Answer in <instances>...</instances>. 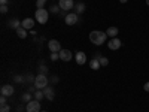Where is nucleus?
Segmentation results:
<instances>
[{
	"label": "nucleus",
	"mask_w": 149,
	"mask_h": 112,
	"mask_svg": "<svg viewBox=\"0 0 149 112\" xmlns=\"http://www.w3.org/2000/svg\"><path fill=\"white\" fill-rule=\"evenodd\" d=\"M33 26H34V21H33V18H26V20H22V21H21V27H24L26 30L33 29Z\"/></svg>",
	"instance_id": "9b49d317"
},
{
	"label": "nucleus",
	"mask_w": 149,
	"mask_h": 112,
	"mask_svg": "<svg viewBox=\"0 0 149 112\" xmlns=\"http://www.w3.org/2000/svg\"><path fill=\"white\" fill-rule=\"evenodd\" d=\"M58 55H60V60H63V61H70L72 57H73L69 49H61V51L58 52Z\"/></svg>",
	"instance_id": "9d476101"
},
{
	"label": "nucleus",
	"mask_w": 149,
	"mask_h": 112,
	"mask_svg": "<svg viewBox=\"0 0 149 112\" xmlns=\"http://www.w3.org/2000/svg\"><path fill=\"white\" fill-rule=\"evenodd\" d=\"M143 88H145V91H148V93H149V82H146V84L143 85Z\"/></svg>",
	"instance_id": "7c9ffc66"
},
{
	"label": "nucleus",
	"mask_w": 149,
	"mask_h": 112,
	"mask_svg": "<svg viewBox=\"0 0 149 112\" xmlns=\"http://www.w3.org/2000/svg\"><path fill=\"white\" fill-rule=\"evenodd\" d=\"M48 87V78L46 75H37L34 78V88L37 90H45Z\"/></svg>",
	"instance_id": "f03ea898"
},
{
	"label": "nucleus",
	"mask_w": 149,
	"mask_h": 112,
	"mask_svg": "<svg viewBox=\"0 0 149 112\" xmlns=\"http://www.w3.org/2000/svg\"><path fill=\"white\" fill-rule=\"evenodd\" d=\"M58 58H60L58 52H52V54H51V60H52V61H57Z\"/></svg>",
	"instance_id": "a878e982"
},
{
	"label": "nucleus",
	"mask_w": 149,
	"mask_h": 112,
	"mask_svg": "<svg viewBox=\"0 0 149 112\" xmlns=\"http://www.w3.org/2000/svg\"><path fill=\"white\" fill-rule=\"evenodd\" d=\"M0 105H6V96L0 97Z\"/></svg>",
	"instance_id": "cd10ccee"
},
{
	"label": "nucleus",
	"mask_w": 149,
	"mask_h": 112,
	"mask_svg": "<svg viewBox=\"0 0 149 112\" xmlns=\"http://www.w3.org/2000/svg\"><path fill=\"white\" fill-rule=\"evenodd\" d=\"M48 48H49V51H51V52H60L61 49H63L61 45H60V42L55 41V39H51L48 42Z\"/></svg>",
	"instance_id": "423d86ee"
},
{
	"label": "nucleus",
	"mask_w": 149,
	"mask_h": 112,
	"mask_svg": "<svg viewBox=\"0 0 149 112\" xmlns=\"http://www.w3.org/2000/svg\"><path fill=\"white\" fill-rule=\"evenodd\" d=\"M39 72H40L39 75H46V72H48L46 66H40V67H39Z\"/></svg>",
	"instance_id": "393cba45"
},
{
	"label": "nucleus",
	"mask_w": 149,
	"mask_h": 112,
	"mask_svg": "<svg viewBox=\"0 0 149 112\" xmlns=\"http://www.w3.org/2000/svg\"><path fill=\"white\" fill-rule=\"evenodd\" d=\"M90 67H91L93 70H98V69L102 67V64H100V61H98V58H93V60H91Z\"/></svg>",
	"instance_id": "2eb2a0df"
},
{
	"label": "nucleus",
	"mask_w": 149,
	"mask_h": 112,
	"mask_svg": "<svg viewBox=\"0 0 149 112\" xmlns=\"http://www.w3.org/2000/svg\"><path fill=\"white\" fill-rule=\"evenodd\" d=\"M14 87H12V85H3L2 87V88H0V93H2V96H6V97H10L12 94H14Z\"/></svg>",
	"instance_id": "6e6552de"
},
{
	"label": "nucleus",
	"mask_w": 149,
	"mask_h": 112,
	"mask_svg": "<svg viewBox=\"0 0 149 112\" xmlns=\"http://www.w3.org/2000/svg\"><path fill=\"white\" fill-rule=\"evenodd\" d=\"M10 111V106L6 103V105H2V106H0V112H9Z\"/></svg>",
	"instance_id": "5701e85b"
},
{
	"label": "nucleus",
	"mask_w": 149,
	"mask_h": 112,
	"mask_svg": "<svg viewBox=\"0 0 149 112\" xmlns=\"http://www.w3.org/2000/svg\"><path fill=\"white\" fill-rule=\"evenodd\" d=\"M107 39V34L104 32H100V30H94L90 33V41L94 43V45H103Z\"/></svg>",
	"instance_id": "f257e3e1"
},
{
	"label": "nucleus",
	"mask_w": 149,
	"mask_h": 112,
	"mask_svg": "<svg viewBox=\"0 0 149 112\" xmlns=\"http://www.w3.org/2000/svg\"><path fill=\"white\" fill-rule=\"evenodd\" d=\"M43 93H45V97L48 99V100H54V97H55V91H54L52 87H46Z\"/></svg>",
	"instance_id": "ddd939ff"
},
{
	"label": "nucleus",
	"mask_w": 149,
	"mask_h": 112,
	"mask_svg": "<svg viewBox=\"0 0 149 112\" xmlns=\"http://www.w3.org/2000/svg\"><path fill=\"white\" fill-rule=\"evenodd\" d=\"M45 2H46V0H37V2H36L37 9H42V8H43V5H45Z\"/></svg>",
	"instance_id": "b1692460"
},
{
	"label": "nucleus",
	"mask_w": 149,
	"mask_h": 112,
	"mask_svg": "<svg viewBox=\"0 0 149 112\" xmlns=\"http://www.w3.org/2000/svg\"><path fill=\"white\" fill-rule=\"evenodd\" d=\"M30 100H31V93H26V94H22V102L29 103Z\"/></svg>",
	"instance_id": "aec40b11"
},
{
	"label": "nucleus",
	"mask_w": 149,
	"mask_h": 112,
	"mask_svg": "<svg viewBox=\"0 0 149 112\" xmlns=\"http://www.w3.org/2000/svg\"><path fill=\"white\" fill-rule=\"evenodd\" d=\"M40 112H46V111H40Z\"/></svg>",
	"instance_id": "f704fd0d"
},
{
	"label": "nucleus",
	"mask_w": 149,
	"mask_h": 112,
	"mask_svg": "<svg viewBox=\"0 0 149 112\" xmlns=\"http://www.w3.org/2000/svg\"><path fill=\"white\" fill-rule=\"evenodd\" d=\"M15 81H17V82H22L24 78H22V76H15Z\"/></svg>",
	"instance_id": "c85d7f7f"
},
{
	"label": "nucleus",
	"mask_w": 149,
	"mask_h": 112,
	"mask_svg": "<svg viewBox=\"0 0 149 112\" xmlns=\"http://www.w3.org/2000/svg\"><path fill=\"white\" fill-rule=\"evenodd\" d=\"M51 82H52V84H57V82H58V78H57V76H52V78H51Z\"/></svg>",
	"instance_id": "c756f323"
},
{
	"label": "nucleus",
	"mask_w": 149,
	"mask_h": 112,
	"mask_svg": "<svg viewBox=\"0 0 149 112\" xmlns=\"http://www.w3.org/2000/svg\"><path fill=\"white\" fill-rule=\"evenodd\" d=\"M15 32H17V36L21 37V39H26V37H27V30L24 29V27H18Z\"/></svg>",
	"instance_id": "dca6fc26"
},
{
	"label": "nucleus",
	"mask_w": 149,
	"mask_h": 112,
	"mask_svg": "<svg viewBox=\"0 0 149 112\" xmlns=\"http://www.w3.org/2000/svg\"><path fill=\"white\" fill-rule=\"evenodd\" d=\"M0 12H2V14H6V12H8V6L2 5V6H0Z\"/></svg>",
	"instance_id": "bb28decb"
},
{
	"label": "nucleus",
	"mask_w": 149,
	"mask_h": 112,
	"mask_svg": "<svg viewBox=\"0 0 149 112\" xmlns=\"http://www.w3.org/2000/svg\"><path fill=\"white\" fill-rule=\"evenodd\" d=\"M119 2H121V3H125V2H127V0H119Z\"/></svg>",
	"instance_id": "473e14b6"
},
{
	"label": "nucleus",
	"mask_w": 149,
	"mask_h": 112,
	"mask_svg": "<svg viewBox=\"0 0 149 112\" xmlns=\"http://www.w3.org/2000/svg\"><path fill=\"white\" fill-rule=\"evenodd\" d=\"M18 27H21V21H19V20H17V18H12V20L9 21V29L17 30Z\"/></svg>",
	"instance_id": "4468645a"
},
{
	"label": "nucleus",
	"mask_w": 149,
	"mask_h": 112,
	"mask_svg": "<svg viewBox=\"0 0 149 112\" xmlns=\"http://www.w3.org/2000/svg\"><path fill=\"white\" fill-rule=\"evenodd\" d=\"M26 111L27 112H40V102L39 100H30L27 105H26Z\"/></svg>",
	"instance_id": "20e7f679"
},
{
	"label": "nucleus",
	"mask_w": 149,
	"mask_h": 112,
	"mask_svg": "<svg viewBox=\"0 0 149 112\" xmlns=\"http://www.w3.org/2000/svg\"><path fill=\"white\" fill-rule=\"evenodd\" d=\"M82 12H85V3H76L74 5V14H82Z\"/></svg>",
	"instance_id": "f3484780"
},
{
	"label": "nucleus",
	"mask_w": 149,
	"mask_h": 112,
	"mask_svg": "<svg viewBox=\"0 0 149 112\" xmlns=\"http://www.w3.org/2000/svg\"><path fill=\"white\" fill-rule=\"evenodd\" d=\"M121 41L119 39H116V37H113L112 41H109V43H107V46H109V49H112V51H116V49H119L121 48Z\"/></svg>",
	"instance_id": "1a4fd4ad"
},
{
	"label": "nucleus",
	"mask_w": 149,
	"mask_h": 112,
	"mask_svg": "<svg viewBox=\"0 0 149 112\" xmlns=\"http://www.w3.org/2000/svg\"><path fill=\"white\" fill-rule=\"evenodd\" d=\"M49 10H51L52 14H57L58 10H61V8H60L58 5H52V6H51V9H49Z\"/></svg>",
	"instance_id": "4be33fe9"
},
{
	"label": "nucleus",
	"mask_w": 149,
	"mask_h": 112,
	"mask_svg": "<svg viewBox=\"0 0 149 112\" xmlns=\"http://www.w3.org/2000/svg\"><path fill=\"white\" fill-rule=\"evenodd\" d=\"M48 17H49L48 10L43 9V8H42V9H37V10H36V14H34V20H36L37 22H40V24H46Z\"/></svg>",
	"instance_id": "7ed1b4c3"
},
{
	"label": "nucleus",
	"mask_w": 149,
	"mask_h": 112,
	"mask_svg": "<svg viewBox=\"0 0 149 112\" xmlns=\"http://www.w3.org/2000/svg\"><path fill=\"white\" fill-rule=\"evenodd\" d=\"M146 5H148V6H149V0H146Z\"/></svg>",
	"instance_id": "72a5a7b5"
},
{
	"label": "nucleus",
	"mask_w": 149,
	"mask_h": 112,
	"mask_svg": "<svg viewBox=\"0 0 149 112\" xmlns=\"http://www.w3.org/2000/svg\"><path fill=\"white\" fill-rule=\"evenodd\" d=\"M74 58H76V63L79 64V66H82V64H85L86 63V55H85V52H76V55H74Z\"/></svg>",
	"instance_id": "f8f14e48"
},
{
	"label": "nucleus",
	"mask_w": 149,
	"mask_h": 112,
	"mask_svg": "<svg viewBox=\"0 0 149 112\" xmlns=\"http://www.w3.org/2000/svg\"><path fill=\"white\" fill-rule=\"evenodd\" d=\"M0 3H2V5H8V0H0Z\"/></svg>",
	"instance_id": "2f4dec72"
},
{
	"label": "nucleus",
	"mask_w": 149,
	"mask_h": 112,
	"mask_svg": "<svg viewBox=\"0 0 149 112\" xmlns=\"http://www.w3.org/2000/svg\"><path fill=\"white\" fill-rule=\"evenodd\" d=\"M64 21H66L67 26H74V24L78 22V14H74V12H73V14H67Z\"/></svg>",
	"instance_id": "0eeeda50"
},
{
	"label": "nucleus",
	"mask_w": 149,
	"mask_h": 112,
	"mask_svg": "<svg viewBox=\"0 0 149 112\" xmlns=\"http://www.w3.org/2000/svg\"><path fill=\"white\" fill-rule=\"evenodd\" d=\"M106 34L110 36L112 39H113V37H116V34H118V29H116V27H109V29L106 30Z\"/></svg>",
	"instance_id": "a211bd4d"
},
{
	"label": "nucleus",
	"mask_w": 149,
	"mask_h": 112,
	"mask_svg": "<svg viewBox=\"0 0 149 112\" xmlns=\"http://www.w3.org/2000/svg\"><path fill=\"white\" fill-rule=\"evenodd\" d=\"M33 96H34V99H36V100H39V102H40L42 99L45 97V93H43L42 90H36V91L33 93Z\"/></svg>",
	"instance_id": "6ab92c4d"
},
{
	"label": "nucleus",
	"mask_w": 149,
	"mask_h": 112,
	"mask_svg": "<svg viewBox=\"0 0 149 112\" xmlns=\"http://www.w3.org/2000/svg\"><path fill=\"white\" fill-rule=\"evenodd\" d=\"M98 61H100L102 66H107V64H109V60H107L106 57H100V58H98Z\"/></svg>",
	"instance_id": "412c9836"
},
{
	"label": "nucleus",
	"mask_w": 149,
	"mask_h": 112,
	"mask_svg": "<svg viewBox=\"0 0 149 112\" xmlns=\"http://www.w3.org/2000/svg\"><path fill=\"white\" fill-rule=\"evenodd\" d=\"M58 6L61 8V10H70V9H73L74 8V2L73 0H60L58 2Z\"/></svg>",
	"instance_id": "39448f33"
}]
</instances>
